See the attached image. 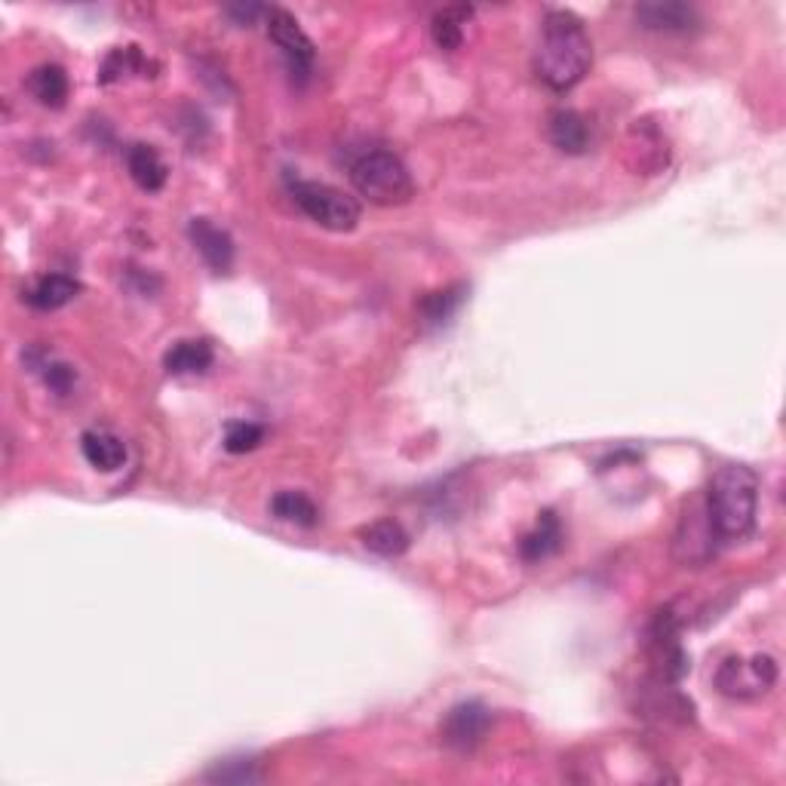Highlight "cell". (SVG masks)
Returning a JSON list of instances; mask_svg holds the SVG:
<instances>
[{
    "label": "cell",
    "instance_id": "cell-14",
    "mask_svg": "<svg viewBox=\"0 0 786 786\" xmlns=\"http://www.w3.org/2000/svg\"><path fill=\"white\" fill-rule=\"evenodd\" d=\"M127 170H130L132 182L145 194H157L166 185V163L151 145H132L127 151Z\"/></svg>",
    "mask_w": 786,
    "mask_h": 786
},
{
    "label": "cell",
    "instance_id": "cell-10",
    "mask_svg": "<svg viewBox=\"0 0 786 786\" xmlns=\"http://www.w3.org/2000/svg\"><path fill=\"white\" fill-rule=\"evenodd\" d=\"M636 22L648 31H664V34H685L695 31L700 25V15L695 7L688 3H640L636 7Z\"/></svg>",
    "mask_w": 786,
    "mask_h": 786
},
{
    "label": "cell",
    "instance_id": "cell-16",
    "mask_svg": "<svg viewBox=\"0 0 786 786\" xmlns=\"http://www.w3.org/2000/svg\"><path fill=\"white\" fill-rule=\"evenodd\" d=\"M77 292H80V283L74 277H68V274H50V277L37 280L25 298H29V305L34 310H58V307L74 302Z\"/></svg>",
    "mask_w": 786,
    "mask_h": 786
},
{
    "label": "cell",
    "instance_id": "cell-8",
    "mask_svg": "<svg viewBox=\"0 0 786 786\" xmlns=\"http://www.w3.org/2000/svg\"><path fill=\"white\" fill-rule=\"evenodd\" d=\"M716 541H719V535H716L713 523L707 516V504H691L685 510L679 532L673 538V556L683 566L698 568L716 554Z\"/></svg>",
    "mask_w": 786,
    "mask_h": 786
},
{
    "label": "cell",
    "instance_id": "cell-26",
    "mask_svg": "<svg viewBox=\"0 0 786 786\" xmlns=\"http://www.w3.org/2000/svg\"><path fill=\"white\" fill-rule=\"evenodd\" d=\"M264 13H268V10H264V7H255V3H249V7L247 3H237V7H228V10H225V15L233 19V25H252V22Z\"/></svg>",
    "mask_w": 786,
    "mask_h": 786
},
{
    "label": "cell",
    "instance_id": "cell-7",
    "mask_svg": "<svg viewBox=\"0 0 786 786\" xmlns=\"http://www.w3.org/2000/svg\"><path fill=\"white\" fill-rule=\"evenodd\" d=\"M489 729H492V710L480 700H465V703H455L446 713L439 734H443V743L449 750L470 753L485 741Z\"/></svg>",
    "mask_w": 786,
    "mask_h": 786
},
{
    "label": "cell",
    "instance_id": "cell-13",
    "mask_svg": "<svg viewBox=\"0 0 786 786\" xmlns=\"http://www.w3.org/2000/svg\"><path fill=\"white\" fill-rule=\"evenodd\" d=\"M80 451H84L87 465L102 470V473H114L127 461V446L111 430H87L80 437Z\"/></svg>",
    "mask_w": 786,
    "mask_h": 786
},
{
    "label": "cell",
    "instance_id": "cell-22",
    "mask_svg": "<svg viewBox=\"0 0 786 786\" xmlns=\"http://www.w3.org/2000/svg\"><path fill=\"white\" fill-rule=\"evenodd\" d=\"M145 56L139 53V46H117L111 56L105 58L102 72H99V80L102 84H114V80H123L127 74L145 72Z\"/></svg>",
    "mask_w": 786,
    "mask_h": 786
},
{
    "label": "cell",
    "instance_id": "cell-18",
    "mask_svg": "<svg viewBox=\"0 0 786 786\" xmlns=\"http://www.w3.org/2000/svg\"><path fill=\"white\" fill-rule=\"evenodd\" d=\"M29 89L44 108H62L68 99V74L58 65H37L29 74Z\"/></svg>",
    "mask_w": 786,
    "mask_h": 786
},
{
    "label": "cell",
    "instance_id": "cell-15",
    "mask_svg": "<svg viewBox=\"0 0 786 786\" xmlns=\"http://www.w3.org/2000/svg\"><path fill=\"white\" fill-rule=\"evenodd\" d=\"M550 142H554L563 154H583L590 145V130L583 123V117L578 111L559 108L550 114Z\"/></svg>",
    "mask_w": 786,
    "mask_h": 786
},
{
    "label": "cell",
    "instance_id": "cell-3",
    "mask_svg": "<svg viewBox=\"0 0 786 786\" xmlns=\"http://www.w3.org/2000/svg\"><path fill=\"white\" fill-rule=\"evenodd\" d=\"M350 182L360 197L375 206H403L412 200L415 185L406 163L391 151H369L350 166Z\"/></svg>",
    "mask_w": 786,
    "mask_h": 786
},
{
    "label": "cell",
    "instance_id": "cell-12",
    "mask_svg": "<svg viewBox=\"0 0 786 786\" xmlns=\"http://www.w3.org/2000/svg\"><path fill=\"white\" fill-rule=\"evenodd\" d=\"M212 360H216L212 345L204 338H190V341H175L173 348L163 353V369L170 375H204Z\"/></svg>",
    "mask_w": 786,
    "mask_h": 786
},
{
    "label": "cell",
    "instance_id": "cell-4",
    "mask_svg": "<svg viewBox=\"0 0 786 786\" xmlns=\"http://www.w3.org/2000/svg\"><path fill=\"white\" fill-rule=\"evenodd\" d=\"M292 200L298 204L307 219L317 221L326 231H353L360 221V204L345 190L323 185V182H295Z\"/></svg>",
    "mask_w": 786,
    "mask_h": 786
},
{
    "label": "cell",
    "instance_id": "cell-20",
    "mask_svg": "<svg viewBox=\"0 0 786 786\" xmlns=\"http://www.w3.org/2000/svg\"><path fill=\"white\" fill-rule=\"evenodd\" d=\"M363 544L365 550L372 554L384 556V559H396L408 550V535L406 528L393 520H381V523H372L363 532Z\"/></svg>",
    "mask_w": 786,
    "mask_h": 786
},
{
    "label": "cell",
    "instance_id": "cell-5",
    "mask_svg": "<svg viewBox=\"0 0 786 786\" xmlns=\"http://www.w3.org/2000/svg\"><path fill=\"white\" fill-rule=\"evenodd\" d=\"M774 683H777V664L768 655H756L750 661L729 657L716 673L719 691L729 698H756L762 691H768Z\"/></svg>",
    "mask_w": 786,
    "mask_h": 786
},
{
    "label": "cell",
    "instance_id": "cell-11",
    "mask_svg": "<svg viewBox=\"0 0 786 786\" xmlns=\"http://www.w3.org/2000/svg\"><path fill=\"white\" fill-rule=\"evenodd\" d=\"M559 547H563V523H559L554 510H544L538 525L520 541V556L525 563H544V559L559 554Z\"/></svg>",
    "mask_w": 786,
    "mask_h": 786
},
{
    "label": "cell",
    "instance_id": "cell-25",
    "mask_svg": "<svg viewBox=\"0 0 786 786\" xmlns=\"http://www.w3.org/2000/svg\"><path fill=\"white\" fill-rule=\"evenodd\" d=\"M34 372H41L46 381V387L56 393V396H68L74 387V381H77V375H74L72 365L65 363H53V360H44V363H37V369Z\"/></svg>",
    "mask_w": 786,
    "mask_h": 786
},
{
    "label": "cell",
    "instance_id": "cell-6",
    "mask_svg": "<svg viewBox=\"0 0 786 786\" xmlns=\"http://www.w3.org/2000/svg\"><path fill=\"white\" fill-rule=\"evenodd\" d=\"M264 19H268V37L277 44V50L286 58V65H290V72L298 74V77H307L310 68H314L317 50H314V41L302 31L298 19L286 13V10H280V7L268 10Z\"/></svg>",
    "mask_w": 786,
    "mask_h": 786
},
{
    "label": "cell",
    "instance_id": "cell-21",
    "mask_svg": "<svg viewBox=\"0 0 786 786\" xmlns=\"http://www.w3.org/2000/svg\"><path fill=\"white\" fill-rule=\"evenodd\" d=\"M271 513L277 520H283V523L305 525V528L317 525V520H320L317 504L307 495H302V492H277V495L271 498Z\"/></svg>",
    "mask_w": 786,
    "mask_h": 786
},
{
    "label": "cell",
    "instance_id": "cell-9",
    "mask_svg": "<svg viewBox=\"0 0 786 786\" xmlns=\"http://www.w3.org/2000/svg\"><path fill=\"white\" fill-rule=\"evenodd\" d=\"M188 237L194 249L200 252V259H204L216 274H228V271H231L233 240L225 228H219L216 221L209 219H190Z\"/></svg>",
    "mask_w": 786,
    "mask_h": 786
},
{
    "label": "cell",
    "instance_id": "cell-1",
    "mask_svg": "<svg viewBox=\"0 0 786 786\" xmlns=\"http://www.w3.org/2000/svg\"><path fill=\"white\" fill-rule=\"evenodd\" d=\"M593 65V44L578 15L550 10L541 22V44L535 50V74L541 84L566 92L578 87Z\"/></svg>",
    "mask_w": 786,
    "mask_h": 786
},
{
    "label": "cell",
    "instance_id": "cell-17",
    "mask_svg": "<svg viewBox=\"0 0 786 786\" xmlns=\"http://www.w3.org/2000/svg\"><path fill=\"white\" fill-rule=\"evenodd\" d=\"M465 286H446V290L427 292L418 302V317H422L424 329H439L458 314V307L465 302Z\"/></svg>",
    "mask_w": 786,
    "mask_h": 786
},
{
    "label": "cell",
    "instance_id": "cell-2",
    "mask_svg": "<svg viewBox=\"0 0 786 786\" xmlns=\"http://www.w3.org/2000/svg\"><path fill=\"white\" fill-rule=\"evenodd\" d=\"M703 504L719 541L746 538L756 525L758 477L743 465L719 467Z\"/></svg>",
    "mask_w": 786,
    "mask_h": 786
},
{
    "label": "cell",
    "instance_id": "cell-23",
    "mask_svg": "<svg viewBox=\"0 0 786 786\" xmlns=\"http://www.w3.org/2000/svg\"><path fill=\"white\" fill-rule=\"evenodd\" d=\"M206 780H212V784H259L262 780V772H259V765L252 762V758H225V762H219L216 768H209L206 772Z\"/></svg>",
    "mask_w": 786,
    "mask_h": 786
},
{
    "label": "cell",
    "instance_id": "cell-19",
    "mask_svg": "<svg viewBox=\"0 0 786 786\" xmlns=\"http://www.w3.org/2000/svg\"><path fill=\"white\" fill-rule=\"evenodd\" d=\"M473 10L470 7H446L430 19V34H434V44L446 53H455L458 46L465 44V25L470 22Z\"/></svg>",
    "mask_w": 786,
    "mask_h": 786
},
{
    "label": "cell",
    "instance_id": "cell-24",
    "mask_svg": "<svg viewBox=\"0 0 786 786\" xmlns=\"http://www.w3.org/2000/svg\"><path fill=\"white\" fill-rule=\"evenodd\" d=\"M264 439L262 424L252 422H231L225 427V449L231 455H247V451L259 449Z\"/></svg>",
    "mask_w": 786,
    "mask_h": 786
}]
</instances>
